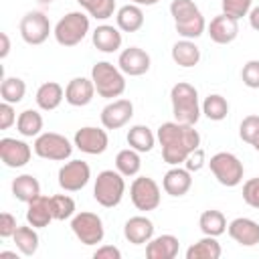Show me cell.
I'll return each mask as SVG.
<instances>
[{
    "instance_id": "603a6c76",
    "label": "cell",
    "mask_w": 259,
    "mask_h": 259,
    "mask_svg": "<svg viewBox=\"0 0 259 259\" xmlns=\"http://www.w3.org/2000/svg\"><path fill=\"white\" fill-rule=\"evenodd\" d=\"M91 40H93L95 49L101 53H115L121 49V42H123L119 28H115L111 24H99L91 32Z\"/></svg>"
},
{
    "instance_id": "c3c4849f",
    "label": "cell",
    "mask_w": 259,
    "mask_h": 259,
    "mask_svg": "<svg viewBox=\"0 0 259 259\" xmlns=\"http://www.w3.org/2000/svg\"><path fill=\"white\" fill-rule=\"evenodd\" d=\"M249 24H251L253 30L259 32V6L251 8V12H249Z\"/></svg>"
},
{
    "instance_id": "f1b7e54d",
    "label": "cell",
    "mask_w": 259,
    "mask_h": 259,
    "mask_svg": "<svg viewBox=\"0 0 259 259\" xmlns=\"http://www.w3.org/2000/svg\"><path fill=\"white\" fill-rule=\"evenodd\" d=\"M221 255H223L221 243L217 241V237L210 235H204L200 241H196L186 249V259H219Z\"/></svg>"
},
{
    "instance_id": "681fc988",
    "label": "cell",
    "mask_w": 259,
    "mask_h": 259,
    "mask_svg": "<svg viewBox=\"0 0 259 259\" xmlns=\"http://www.w3.org/2000/svg\"><path fill=\"white\" fill-rule=\"evenodd\" d=\"M132 4H138V6H154V4H158L160 0H130Z\"/></svg>"
},
{
    "instance_id": "d4e9b609",
    "label": "cell",
    "mask_w": 259,
    "mask_h": 259,
    "mask_svg": "<svg viewBox=\"0 0 259 259\" xmlns=\"http://www.w3.org/2000/svg\"><path fill=\"white\" fill-rule=\"evenodd\" d=\"M65 99V89L57 83V81H47L36 89L34 101L38 105V109L42 111H53L61 105V101Z\"/></svg>"
},
{
    "instance_id": "44dd1931",
    "label": "cell",
    "mask_w": 259,
    "mask_h": 259,
    "mask_svg": "<svg viewBox=\"0 0 259 259\" xmlns=\"http://www.w3.org/2000/svg\"><path fill=\"white\" fill-rule=\"evenodd\" d=\"M123 237L132 245H144L154 237V223L144 214L132 217L123 225Z\"/></svg>"
},
{
    "instance_id": "ba28073f",
    "label": "cell",
    "mask_w": 259,
    "mask_h": 259,
    "mask_svg": "<svg viewBox=\"0 0 259 259\" xmlns=\"http://www.w3.org/2000/svg\"><path fill=\"white\" fill-rule=\"evenodd\" d=\"M32 150H34V154H36L38 158L55 160V162H63V160L71 158L73 146H71V142H69L63 134H57V132H45V134H40V136L34 138Z\"/></svg>"
},
{
    "instance_id": "4316f807",
    "label": "cell",
    "mask_w": 259,
    "mask_h": 259,
    "mask_svg": "<svg viewBox=\"0 0 259 259\" xmlns=\"http://www.w3.org/2000/svg\"><path fill=\"white\" fill-rule=\"evenodd\" d=\"M115 22H117V28L123 30V32H138L142 26H144V12H142V6L138 4H125L117 10L115 14Z\"/></svg>"
},
{
    "instance_id": "f907efd6",
    "label": "cell",
    "mask_w": 259,
    "mask_h": 259,
    "mask_svg": "<svg viewBox=\"0 0 259 259\" xmlns=\"http://www.w3.org/2000/svg\"><path fill=\"white\" fill-rule=\"evenodd\" d=\"M0 259H18L16 251H0Z\"/></svg>"
},
{
    "instance_id": "f35d334b",
    "label": "cell",
    "mask_w": 259,
    "mask_h": 259,
    "mask_svg": "<svg viewBox=\"0 0 259 259\" xmlns=\"http://www.w3.org/2000/svg\"><path fill=\"white\" fill-rule=\"evenodd\" d=\"M85 12L97 20H107L115 12V0H89L85 6Z\"/></svg>"
},
{
    "instance_id": "ee69618b",
    "label": "cell",
    "mask_w": 259,
    "mask_h": 259,
    "mask_svg": "<svg viewBox=\"0 0 259 259\" xmlns=\"http://www.w3.org/2000/svg\"><path fill=\"white\" fill-rule=\"evenodd\" d=\"M18 225H16V217H12L10 212H2L0 214V237L2 239H8L16 233Z\"/></svg>"
},
{
    "instance_id": "8fae6325",
    "label": "cell",
    "mask_w": 259,
    "mask_h": 259,
    "mask_svg": "<svg viewBox=\"0 0 259 259\" xmlns=\"http://www.w3.org/2000/svg\"><path fill=\"white\" fill-rule=\"evenodd\" d=\"M20 36L26 45H42L49 34H51V22H49V16L40 10H30L26 12L22 18H20Z\"/></svg>"
},
{
    "instance_id": "7c38bea8",
    "label": "cell",
    "mask_w": 259,
    "mask_h": 259,
    "mask_svg": "<svg viewBox=\"0 0 259 259\" xmlns=\"http://www.w3.org/2000/svg\"><path fill=\"white\" fill-rule=\"evenodd\" d=\"M57 178H59V186L65 192H77L87 186V182L91 178V168L83 160H71L59 168Z\"/></svg>"
},
{
    "instance_id": "277c9868",
    "label": "cell",
    "mask_w": 259,
    "mask_h": 259,
    "mask_svg": "<svg viewBox=\"0 0 259 259\" xmlns=\"http://www.w3.org/2000/svg\"><path fill=\"white\" fill-rule=\"evenodd\" d=\"M91 79L95 85V91L103 99L121 97L125 91V75L119 67H115L109 61H99L91 69Z\"/></svg>"
},
{
    "instance_id": "d6a6232c",
    "label": "cell",
    "mask_w": 259,
    "mask_h": 259,
    "mask_svg": "<svg viewBox=\"0 0 259 259\" xmlns=\"http://www.w3.org/2000/svg\"><path fill=\"white\" fill-rule=\"evenodd\" d=\"M198 227H200V231H202L204 235L219 237V235H223V233L227 231V219H225V214H223L221 210L208 208V210H204V212L200 214Z\"/></svg>"
},
{
    "instance_id": "1f68e13d",
    "label": "cell",
    "mask_w": 259,
    "mask_h": 259,
    "mask_svg": "<svg viewBox=\"0 0 259 259\" xmlns=\"http://www.w3.org/2000/svg\"><path fill=\"white\" fill-rule=\"evenodd\" d=\"M16 130H18V134L24 136V138H36V136H40V130H42V115H40L36 109H24L22 113H18Z\"/></svg>"
},
{
    "instance_id": "60d3db41",
    "label": "cell",
    "mask_w": 259,
    "mask_h": 259,
    "mask_svg": "<svg viewBox=\"0 0 259 259\" xmlns=\"http://www.w3.org/2000/svg\"><path fill=\"white\" fill-rule=\"evenodd\" d=\"M241 79L243 85H247L249 89H259V59H251L243 65Z\"/></svg>"
},
{
    "instance_id": "484cf974",
    "label": "cell",
    "mask_w": 259,
    "mask_h": 259,
    "mask_svg": "<svg viewBox=\"0 0 259 259\" xmlns=\"http://www.w3.org/2000/svg\"><path fill=\"white\" fill-rule=\"evenodd\" d=\"M172 61H174L178 67H184V69L196 67L198 61H200V49H198L190 38L176 40V42L172 45Z\"/></svg>"
},
{
    "instance_id": "4fadbf2b",
    "label": "cell",
    "mask_w": 259,
    "mask_h": 259,
    "mask_svg": "<svg viewBox=\"0 0 259 259\" xmlns=\"http://www.w3.org/2000/svg\"><path fill=\"white\" fill-rule=\"evenodd\" d=\"M73 144L83 154L99 156V154H103L107 150L109 136H107V130H101V127H95V125H85V127L75 132Z\"/></svg>"
},
{
    "instance_id": "30bf717a",
    "label": "cell",
    "mask_w": 259,
    "mask_h": 259,
    "mask_svg": "<svg viewBox=\"0 0 259 259\" xmlns=\"http://www.w3.org/2000/svg\"><path fill=\"white\" fill-rule=\"evenodd\" d=\"M130 198L138 210L148 212V210H156L160 206L162 192H160V186L154 178L138 176V178H134V182L130 186Z\"/></svg>"
},
{
    "instance_id": "83f0119b",
    "label": "cell",
    "mask_w": 259,
    "mask_h": 259,
    "mask_svg": "<svg viewBox=\"0 0 259 259\" xmlns=\"http://www.w3.org/2000/svg\"><path fill=\"white\" fill-rule=\"evenodd\" d=\"M12 194L20 202H30L36 196H40V184L32 174H20L12 180Z\"/></svg>"
},
{
    "instance_id": "7a4b0ae2",
    "label": "cell",
    "mask_w": 259,
    "mask_h": 259,
    "mask_svg": "<svg viewBox=\"0 0 259 259\" xmlns=\"http://www.w3.org/2000/svg\"><path fill=\"white\" fill-rule=\"evenodd\" d=\"M170 101H172V115L174 121L186 123V125H196L200 119L202 107L198 103V91L194 85L186 81H178L170 89Z\"/></svg>"
},
{
    "instance_id": "816d5d0a",
    "label": "cell",
    "mask_w": 259,
    "mask_h": 259,
    "mask_svg": "<svg viewBox=\"0 0 259 259\" xmlns=\"http://www.w3.org/2000/svg\"><path fill=\"white\" fill-rule=\"evenodd\" d=\"M77 2H79V4H81V8H83V6H85V4L89 2V0H77Z\"/></svg>"
},
{
    "instance_id": "3957f363",
    "label": "cell",
    "mask_w": 259,
    "mask_h": 259,
    "mask_svg": "<svg viewBox=\"0 0 259 259\" xmlns=\"http://www.w3.org/2000/svg\"><path fill=\"white\" fill-rule=\"evenodd\" d=\"M170 14L174 18L176 32L182 38H198L206 30V22L202 12L192 0H172L170 4Z\"/></svg>"
},
{
    "instance_id": "4dcf8cb0",
    "label": "cell",
    "mask_w": 259,
    "mask_h": 259,
    "mask_svg": "<svg viewBox=\"0 0 259 259\" xmlns=\"http://www.w3.org/2000/svg\"><path fill=\"white\" fill-rule=\"evenodd\" d=\"M12 239H14V245L18 249V253L24 255V257H32L38 251V241L40 239H38V233H36V229L32 225L18 227L16 233L12 235Z\"/></svg>"
},
{
    "instance_id": "f546056e",
    "label": "cell",
    "mask_w": 259,
    "mask_h": 259,
    "mask_svg": "<svg viewBox=\"0 0 259 259\" xmlns=\"http://www.w3.org/2000/svg\"><path fill=\"white\" fill-rule=\"evenodd\" d=\"M125 140H127L130 148L138 150L140 154L152 152V148H154V144H156V136H154V132H152L148 125H142V123L132 125V127L127 130Z\"/></svg>"
},
{
    "instance_id": "b9f144b4",
    "label": "cell",
    "mask_w": 259,
    "mask_h": 259,
    "mask_svg": "<svg viewBox=\"0 0 259 259\" xmlns=\"http://www.w3.org/2000/svg\"><path fill=\"white\" fill-rule=\"evenodd\" d=\"M243 200L251 206L259 210V178H249L243 184Z\"/></svg>"
},
{
    "instance_id": "5bb4252c",
    "label": "cell",
    "mask_w": 259,
    "mask_h": 259,
    "mask_svg": "<svg viewBox=\"0 0 259 259\" xmlns=\"http://www.w3.org/2000/svg\"><path fill=\"white\" fill-rule=\"evenodd\" d=\"M134 117V103L130 99H113L101 109V125L105 130H119Z\"/></svg>"
},
{
    "instance_id": "7dc6e473",
    "label": "cell",
    "mask_w": 259,
    "mask_h": 259,
    "mask_svg": "<svg viewBox=\"0 0 259 259\" xmlns=\"http://www.w3.org/2000/svg\"><path fill=\"white\" fill-rule=\"evenodd\" d=\"M0 42H2V47H0V59H6L8 53H10V38H8L6 32H0Z\"/></svg>"
},
{
    "instance_id": "9c48e42d",
    "label": "cell",
    "mask_w": 259,
    "mask_h": 259,
    "mask_svg": "<svg viewBox=\"0 0 259 259\" xmlns=\"http://www.w3.org/2000/svg\"><path fill=\"white\" fill-rule=\"evenodd\" d=\"M71 231L83 245H97L105 237V229H103L101 217L95 214V212H89V210H81V212L73 214Z\"/></svg>"
},
{
    "instance_id": "8992f818",
    "label": "cell",
    "mask_w": 259,
    "mask_h": 259,
    "mask_svg": "<svg viewBox=\"0 0 259 259\" xmlns=\"http://www.w3.org/2000/svg\"><path fill=\"white\" fill-rule=\"evenodd\" d=\"M89 32V14L81 10L67 12L53 28L55 40L61 47H77Z\"/></svg>"
},
{
    "instance_id": "e0dca14e",
    "label": "cell",
    "mask_w": 259,
    "mask_h": 259,
    "mask_svg": "<svg viewBox=\"0 0 259 259\" xmlns=\"http://www.w3.org/2000/svg\"><path fill=\"white\" fill-rule=\"evenodd\" d=\"M229 237L241 247H255L259 243V223L247 217H237L227 225Z\"/></svg>"
},
{
    "instance_id": "74e56055",
    "label": "cell",
    "mask_w": 259,
    "mask_h": 259,
    "mask_svg": "<svg viewBox=\"0 0 259 259\" xmlns=\"http://www.w3.org/2000/svg\"><path fill=\"white\" fill-rule=\"evenodd\" d=\"M239 136H241L243 142H247L249 146L257 148L259 146V115L243 117V121L239 125Z\"/></svg>"
},
{
    "instance_id": "6da1fadb",
    "label": "cell",
    "mask_w": 259,
    "mask_h": 259,
    "mask_svg": "<svg viewBox=\"0 0 259 259\" xmlns=\"http://www.w3.org/2000/svg\"><path fill=\"white\" fill-rule=\"evenodd\" d=\"M162 146V158L170 166L182 164L196 148H200V134L194 125L178 123V121H164L156 134Z\"/></svg>"
},
{
    "instance_id": "e575fe53",
    "label": "cell",
    "mask_w": 259,
    "mask_h": 259,
    "mask_svg": "<svg viewBox=\"0 0 259 259\" xmlns=\"http://www.w3.org/2000/svg\"><path fill=\"white\" fill-rule=\"evenodd\" d=\"M200 107L210 121H223L229 115V101L219 93H210L208 97H204Z\"/></svg>"
},
{
    "instance_id": "ac0fdd59",
    "label": "cell",
    "mask_w": 259,
    "mask_h": 259,
    "mask_svg": "<svg viewBox=\"0 0 259 259\" xmlns=\"http://www.w3.org/2000/svg\"><path fill=\"white\" fill-rule=\"evenodd\" d=\"M206 32L212 42L229 45L239 36V20L233 16H227V14H219L210 20V24L206 26Z\"/></svg>"
},
{
    "instance_id": "bcb514c9",
    "label": "cell",
    "mask_w": 259,
    "mask_h": 259,
    "mask_svg": "<svg viewBox=\"0 0 259 259\" xmlns=\"http://www.w3.org/2000/svg\"><path fill=\"white\" fill-rule=\"evenodd\" d=\"M93 259H121V251L113 245H101L93 253Z\"/></svg>"
},
{
    "instance_id": "d590c367",
    "label": "cell",
    "mask_w": 259,
    "mask_h": 259,
    "mask_svg": "<svg viewBox=\"0 0 259 259\" xmlns=\"http://www.w3.org/2000/svg\"><path fill=\"white\" fill-rule=\"evenodd\" d=\"M26 93V83L20 77H4L0 83V95L6 103H20Z\"/></svg>"
},
{
    "instance_id": "8d00e7d4",
    "label": "cell",
    "mask_w": 259,
    "mask_h": 259,
    "mask_svg": "<svg viewBox=\"0 0 259 259\" xmlns=\"http://www.w3.org/2000/svg\"><path fill=\"white\" fill-rule=\"evenodd\" d=\"M51 210L55 221H67L75 214V200L69 194H55L51 196Z\"/></svg>"
},
{
    "instance_id": "836d02e7",
    "label": "cell",
    "mask_w": 259,
    "mask_h": 259,
    "mask_svg": "<svg viewBox=\"0 0 259 259\" xmlns=\"http://www.w3.org/2000/svg\"><path fill=\"white\" fill-rule=\"evenodd\" d=\"M142 168V158H140V152L134 150V148H125V150H119L117 156H115V170L123 176H136Z\"/></svg>"
},
{
    "instance_id": "7402d4cb",
    "label": "cell",
    "mask_w": 259,
    "mask_h": 259,
    "mask_svg": "<svg viewBox=\"0 0 259 259\" xmlns=\"http://www.w3.org/2000/svg\"><path fill=\"white\" fill-rule=\"evenodd\" d=\"M178 249H180L178 237L166 233V235L152 237L146 243V257L148 259H174L178 255Z\"/></svg>"
},
{
    "instance_id": "f6af8a7d",
    "label": "cell",
    "mask_w": 259,
    "mask_h": 259,
    "mask_svg": "<svg viewBox=\"0 0 259 259\" xmlns=\"http://www.w3.org/2000/svg\"><path fill=\"white\" fill-rule=\"evenodd\" d=\"M184 164H186V168H188L190 172H198V170L204 166V152H202V148H196V150L184 160Z\"/></svg>"
},
{
    "instance_id": "7bdbcfd3",
    "label": "cell",
    "mask_w": 259,
    "mask_h": 259,
    "mask_svg": "<svg viewBox=\"0 0 259 259\" xmlns=\"http://www.w3.org/2000/svg\"><path fill=\"white\" fill-rule=\"evenodd\" d=\"M16 119H18V117H16L14 105L2 101V103H0V130H8L12 123H16Z\"/></svg>"
},
{
    "instance_id": "5b68a950",
    "label": "cell",
    "mask_w": 259,
    "mask_h": 259,
    "mask_svg": "<svg viewBox=\"0 0 259 259\" xmlns=\"http://www.w3.org/2000/svg\"><path fill=\"white\" fill-rule=\"evenodd\" d=\"M125 176L119 174L117 170H101L95 178V186H93V198L97 200V204H101L103 208H113L121 202L123 194H125Z\"/></svg>"
},
{
    "instance_id": "9a60e30c",
    "label": "cell",
    "mask_w": 259,
    "mask_h": 259,
    "mask_svg": "<svg viewBox=\"0 0 259 259\" xmlns=\"http://www.w3.org/2000/svg\"><path fill=\"white\" fill-rule=\"evenodd\" d=\"M150 65H152L150 55L140 47L123 49L119 53V59H117V67L123 71V75H130V77L146 75L150 71Z\"/></svg>"
},
{
    "instance_id": "cb8c5ba5",
    "label": "cell",
    "mask_w": 259,
    "mask_h": 259,
    "mask_svg": "<svg viewBox=\"0 0 259 259\" xmlns=\"http://www.w3.org/2000/svg\"><path fill=\"white\" fill-rule=\"evenodd\" d=\"M55 221L53 210H51V196H36L34 200L28 202L26 208V223L32 225L34 229H45L49 223Z\"/></svg>"
},
{
    "instance_id": "ab89813d",
    "label": "cell",
    "mask_w": 259,
    "mask_h": 259,
    "mask_svg": "<svg viewBox=\"0 0 259 259\" xmlns=\"http://www.w3.org/2000/svg\"><path fill=\"white\" fill-rule=\"evenodd\" d=\"M221 6H223V14L239 20L243 16H249L253 8V0H221Z\"/></svg>"
},
{
    "instance_id": "d6986e66",
    "label": "cell",
    "mask_w": 259,
    "mask_h": 259,
    "mask_svg": "<svg viewBox=\"0 0 259 259\" xmlns=\"http://www.w3.org/2000/svg\"><path fill=\"white\" fill-rule=\"evenodd\" d=\"M95 85L93 79L87 77H73L65 87V101L73 107H85L93 101Z\"/></svg>"
},
{
    "instance_id": "52a82bcc",
    "label": "cell",
    "mask_w": 259,
    "mask_h": 259,
    "mask_svg": "<svg viewBox=\"0 0 259 259\" xmlns=\"http://www.w3.org/2000/svg\"><path fill=\"white\" fill-rule=\"evenodd\" d=\"M208 166H210L212 176L223 186L233 188V186H239L243 182V172H245L243 162L231 152H217L214 156H210Z\"/></svg>"
},
{
    "instance_id": "ffe728a7",
    "label": "cell",
    "mask_w": 259,
    "mask_h": 259,
    "mask_svg": "<svg viewBox=\"0 0 259 259\" xmlns=\"http://www.w3.org/2000/svg\"><path fill=\"white\" fill-rule=\"evenodd\" d=\"M192 186V172L188 168L172 166L164 178H162V188L170 196H184Z\"/></svg>"
},
{
    "instance_id": "f5cc1de1",
    "label": "cell",
    "mask_w": 259,
    "mask_h": 259,
    "mask_svg": "<svg viewBox=\"0 0 259 259\" xmlns=\"http://www.w3.org/2000/svg\"><path fill=\"white\" fill-rule=\"evenodd\" d=\"M38 2H42V4H51V2H55V0H38Z\"/></svg>"
},
{
    "instance_id": "2e32d148",
    "label": "cell",
    "mask_w": 259,
    "mask_h": 259,
    "mask_svg": "<svg viewBox=\"0 0 259 259\" xmlns=\"http://www.w3.org/2000/svg\"><path fill=\"white\" fill-rule=\"evenodd\" d=\"M32 150L26 142L16 138H2L0 140V158L8 168H22L30 162Z\"/></svg>"
}]
</instances>
